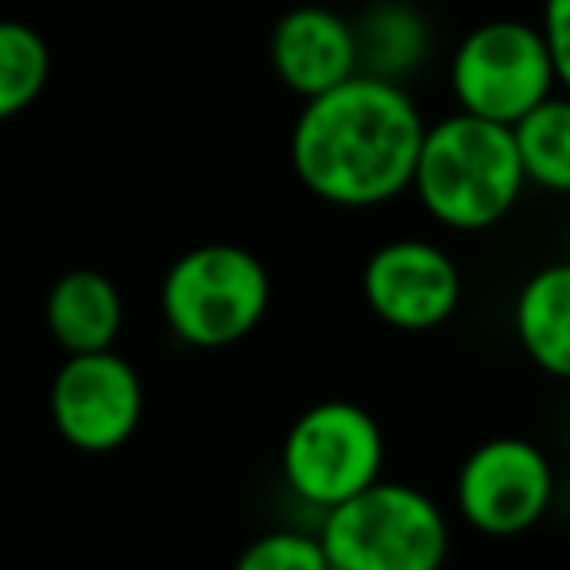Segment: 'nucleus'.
<instances>
[{"instance_id": "f257e3e1", "label": "nucleus", "mask_w": 570, "mask_h": 570, "mask_svg": "<svg viewBox=\"0 0 570 570\" xmlns=\"http://www.w3.org/2000/svg\"><path fill=\"white\" fill-rule=\"evenodd\" d=\"M423 109L404 82L357 70L303 98L292 125V167L303 190L338 210H373L412 190Z\"/></svg>"}, {"instance_id": "f03ea898", "label": "nucleus", "mask_w": 570, "mask_h": 570, "mask_svg": "<svg viewBox=\"0 0 570 570\" xmlns=\"http://www.w3.org/2000/svg\"><path fill=\"white\" fill-rule=\"evenodd\" d=\"M528 190L509 125L454 114L423 128L412 171V195L435 226L485 233L501 226Z\"/></svg>"}, {"instance_id": "7ed1b4c3", "label": "nucleus", "mask_w": 570, "mask_h": 570, "mask_svg": "<svg viewBox=\"0 0 570 570\" xmlns=\"http://www.w3.org/2000/svg\"><path fill=\"white\" fill-rule=\"evenodd\" d=\"M318 543L331 570H443L451 520L412 481L376 478L323 512Z\"/></svg>"}, {"instance_id": "20e7f679", "label": "nucleus", "mask_w": 570, "mask_h": 570, "mask_svg": "<svg viewBox=\"0 0 570 570\" xmlns=\"http://www.w3.org/2000/svg\"><path fill=\"white\" fill-rule=\"evenodd\" d=\"M268 303V268L253 248L233 240H210L183 253L159 284L167 331L195 350H226L245 342L264 323Z\"/></svg>"}, {"instance_id": "39448f33", "label": "nucleus", "mask_w": 570, "mask_h": 570, "mask_svg": "<svg viewBox=\"0 0 570 570\" xmlns=\"http://www.w3.org/2000/svg\"><path fill=\"white\" fill-rule=\"evenodd\" d=\"M446 86L454 109L509 128L559 90L540 23L512 16L481 20L458 39L446 62Z\"/></svg>"}, {"instance_id": "423d86ee", "label": "nucleus", "mask_w": 570, "mask_h": 570, "mask_svg": "<svg viewBox=\"0 0 570 570\" xmlns=\"http://www.w3.org/2000/svg\"><path fill=\"white\" fill-rule=\"evenodd\" d=\"M384 428L353 400H318L295 415L279 446V473L292 497L311 509H334L384 478Z\"/></svg>"}, {"instance_id": "0eeeda50", "label": "nucleus", "mask_w": 570, "mask_h": 570, "mask_svg": "<svg viewBox=\"0 0 570 570\" xmlns=\"http://www.w3.org/2000/svg\"><path fill=\"white\" fill-rule=\"evenodd\" d=\"M556 501V465L543 446L520 435H493L462 458L454 509L465 528L489 540H512L540 524Z\"/></svg>"}, {"instance_id": "6e6552de", "label": "nucleus", "mask_w": 570, "mask_h": 570, "mask_svg": "<svg viewBox=\"0 0 570 570\" xmlns=\"http://www.w3.org/2000/svg\"><path fill=\"white\" fill-rule=\"evenodd\" d=\"M51 423L75 451L109 454L136 435L144 415L140 373L117 350L67 353L51 381Z\"/></svg>"}, {"instance_id": "1a4fd4ad", "label": "nucleus", "mask_w": 570, "mask_h": 570, "mask_svg": "<svg viewBox=\"0 0 570 570\" xmlns=\"http://www.w3.org/2000/svg\"><path fill=\"white\" fill-rule=\"evenodd\" d=\"M462 268L443 245L423 237L384 240L361 268L365 307L400 334L446 326L462 307Z\"/></svg>"}, {"instance_id": "9d476101", "label": "nucleus", "mask_w": 570, "mask_h": 570, "mask_svg": "<svg viewBox=\"0 0 570 570\" xmlns=\"http://www.w3.org/2000/svg\"><path fill=\"white\" fill-rule=\"evenodd\" d=\"M268 62L287 90L315 98L361 70L353 20L326 4L287 8L268 36Z\"/></svg>"}, {"instance_id": "9b49d317", "label": "nucleus", "mask_w": 570, "mask_h": 570, "mask_svg": "<svg viewBox=\"0 0 570 570\" xmlns=\"http://www.w3.org/2000/svg\"><path fill=\"white\" fill-rule=\"evenodd\" d=\"M512 334L540 373L570 381V261H551L520 284Z\"/></svg>"}, {"instance_id": "f8f14e48", "label": "nucleus", "mask_w": 570, "mask_h": 570, "mask_svg": "<svg viewBox=\"0 0 570 570\" xmlns=\"http://www.w3.org/2000/svg\"><path fill=\"white\" fill-rule=\"evenodd\" d=\"M120 323H125V299L106 272L75 268L55 279L47 295V331L62 353L114 350Z\"/></svg>"}, {"instance_id": "ddd939ff", "label": "nucleus", "mask_w": 570, "mask_h": 570, "mask_svg": "<svg viewBox=\"0 0 570 570\" xmlns=\"http://www.w3.org/2000/svg\"><path fill=\"white\" fill-rule=\"evenodd\" d=\"M357 62L365 75L404 82L431 55V23L412 0H373L353 20Z\"/></svg>"}, {"instance_id": "4468645a", "label": "nucleus", "mask_w": 570, "mask_h": 570, "mask_svg": "<svg viewBox=\"0 0 570 570\" xmlns=\"http://www.w3.org/2000/svg\"><path fill=\"white\" fill-rule=\"evenodd\" d=\"M528 187L570 198V94L556 90L512 125Z\"/></svg>"}, {"instance_id": "2eb2a0df", "label": "nucleus", "mask_w": 570, "mask_h": 570, "mask_svg": "<svg viewBox=\"0 0 570 570\" xmlns=\"http://www.w3.org/2000/svg\"><path fill=\"white\" fill-rule=\"evenodd\" d=\"M51 78V51L31 23L0 20V120L36 106Z\"/></svg>"}, {"instance_id": "dca6fc26", "label": "nucleus", "mask_w": 570, "mask_h": 570, "mask_svg": "<svg viewBox=\"0 0 570 570\" xmlns=\"http://www.w3.org/2000/svg\"><path fill=\"white\" fill-rule=\"evenodd\" d=\"M233 570H331V563H326L318 535L276 528V532H264L253 543H245Z\"/></svg>"}, {"instance_id": "f3484780", "label": "nucleus", "mask_w": 570, "mask_h": 570, "mask_svg": "<svg viewBox=\"0 0 570 570\" xmlns=\"http://www.w3.org/2000/svg\"><path fill=\"white\" fill-rule=\"evenodd\" d=\"M540 31L548 43L551 67H556L559 90L570 94V0H543Z\"/></svg>"}]
</instances>
